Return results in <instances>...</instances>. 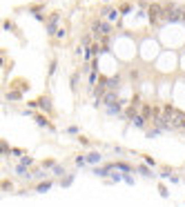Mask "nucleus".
<instances>
[{"label":"nucleus","instance_id":"nucleus-14","mask_svg":"<svg viewBox=\"0 0 185 207\" xmlns=\"http://www.w3.org/2000/svg\"><path fill=\"white\" fill-rule=\"evenodd\" d=\"M138 171H141V174H143L145 178H152V171H149V169H145V167H138Z\"/></svg>","mask_w":185,"mask_h":207},{"label":"nucleus","instance_id":"nucleus-4","mask_svg":"<svg viewBox=\"0 0 185 207\" xmlns=\"http://www.w3.org/2000/svg\"><path fill=\"white\" fill-rule=\"evenodd\" d=\"M31 107H42L45 111H49V109H52V102H49V98H45V96H42V98H38L36 102H31Z\"/></svg>","mask_w":185,"mask_h":207},{"label":"nucleus","instance_id":"nucleus-8","mask_svg":"<svg viewBox=\"0 0 185 207\" xmlns=\"http://www.w3.org/2000/svg\"><path fill=\"white\" fill-rule=\"evenodd\" d=\"M118 83H121V78H118V76H114V78H109V80H107V87H109V89H116V87H118Z\"/></svg>","mask_w":185,"mask_h":207},{"label":"nucleus","instance_id":"nucleus-15","mask_svg":"<svg viewBox=\"0 0 185 207\" xmlns=\"http://www.w3.org/2000/svg\"><path fill=\"white\" fill-rule=\"evenodd\" d=\"M96 80H98V71H92V74H89V83H96Z\"/></svg>","mask_w":185,"mask_h":207},{"label":"nucleus","instance_id":"nucleus-12","mask_svg":"<svg viewBox=\"0 0 185 207\" xmlns=\"http://www.w3.org/2000/svg\"><path fill=\"white\" fill-rule=\"evenodd\" d=\"M7 98H9V100H18V98H20V91H9Z\"/></svg>","mask_w":185,"mask_h":207},{"label":"nucleus","instance_id":"nucleus-13","mask_svg":"<svg viewBox=\"0 0 185 207\" xmlns=\"http://www.w3.org/2000/svg\"><path fill=\"white\" fill-rule=\"evenodd\" d=\"M31 178H45V171H42V169H36V171H31Z\"/></svg>","mask_w":185,"mask_h":207},{"label":"nucleus","instance_id":"nucleus-1","mask_svg":"<svg viewBox=\"0 0 185 207\" xmlns=\"http://www.w3.org/2000/svg\"><path fill=\"white\" fill-rule=\"evenodd\" d=\"M149 22L158 25V22H167V11L163 5H149Z\"/></svg>","mask_w":185,"mask_h":207},{"label":"nucleus","instance_id":"nucleus-17","mask_svg":"<svg viewBox=\"0 0 185 207\" xmlns=\"http://www.w3.org/2000/svg\"><path fill=\"white\" fill-rule=\"evenodd\" d=\"M54 174H56V176H63V174H65V169L58 165V167H54Z\"/></svg>","mask_w":185,"mask_h":207},{"label":"nucleus","instance_id":"nucleus-7","mask_svg":"<svg viewBox=\"0 0 185 207\" xmlns=\"http://www.w3.org/2000/svg\"><path fill=\"white\" fill-rule=\"evenodd\" d=\"M100 158H103V156H100L98 152H92L89 156H85V160H87L89 165H96V163H100Z\"/></svg>","mask_w":185,"mask_h":207},{"label":"nucleus","instance_id":"nucleus-5","mask_svg":"<svg viewBox=\"0 0 185 207\" xmlns=\"http://www.w3.org/2000/svg\"><path fill=\"white\" fill-rule=\"evenodd\" d=\"M103 16H105V18H107V20H111V22H114V20H118V9H114V7H107V9H103Z\"/></svg>","mask_w":185,"mask_h":207},{"label":"nucleus","instance_id":"nucleus-2","mask_svg":"<svg viewBox=\"0 0 185 207\" xmlns=\"http://www.w3.org/2000/svg\"><path fill=\"white\" fill-rule=\"evenodd\" d=\"M92 31L96 33V36H107V33H111V27L107 22H103V20H94L92 22Z\"/></svg>","mask_w":185,"mask_h":207},{"label":"nucleus","instance_id":"nucleus-10","mask_svg":"<svg viewBox=\"0 0 185 207\" xmlns=\"http://www.w3.org/2000/svg\"><path fill=\"white\" fill-rule=\"evenodd\" d=\"M107 109V114H118L121 111V102H116V105H109V107H105Z\"/></svg>","mask_w":185,"mask_h":207},{"label":"nucleus","instance_id":"nucleus-11","mask_svg":"<svg viewBox=\"0 0 185 207\" xmlns=\"http://www.w3.org/2000/svg\"><path fill=\"white\" fill-rule=\"evenodd\" d=\"M36 123L40 125V127H49V123H47V118H45V116H36Z\"/></svg>","mask_w":185,"mask_h":207},{"label":"nucleus","instance_id":"nucleus-16","mask_svg":"<svg viewBox=\"0 0 185 207\" xmlns=\"http://www.w3.org/2000/svg\"><path fill=\"white\" fill-rule=\"evenodd\" d=\"M20 160H22V165H25V167H27V165H31V163H33V160H31L29 156H22Z\"/></svg>","mask_w":185,"mask_h":207},{"label":"nucleus","instance_id":"nucleus-3","mask_svg":"<svg viewBox=\"0 0 185 207\" xmlns=\"http://www.w3.org/2000/svg\"><path fill=\"white\" fill-rule=\"evenodd\" d=\"M58 20H60V16L58 14H52V18H49V22H47V29H49L52 36H56V25H58Z\"/></svg>","mask_w":185,"mask_h":207},{"label":"nucleus","instance_id":"nucleus-6","mask_svg":"<svg viewBox=\"0 0 185 207\" xmlns=\"http://www.w3.org/2000/svg\"><path fill=\"white\" fill-rule=\"evenodd\" d=\"M145 123H147V120H145L141 114H136V116L132 118V125H134V127H138V129H145Z\"/></svg>","mask_w":185,"mask_h":207},{"label":"nucleus","instance_id":"nucleus-18","mask_svg":"<svg viewBox=\"0 0 185 207\" xmlns=\"http://www.w3.org/2000/svg\"><path fill=\"white\" fill-rule=\"evenodd\" d=\"M49 189V183H42V185H38V192H47Z\"/></svg>","mask_w":185,"mask_h":207},{"label":"nucleus","instance_id":"nucleus-19","mask_svg":"<svg viewBox=\"0 0 185 207\" xmlns=\"http://www.w3.org/2000/svg\"><path fill=\"white\" fill-rule=\"evenodd\" d=\"M87 160H85V156H76V165H85Z\"/></svg>","mask_w":185,"mask_h":207},{"label":"nucleus","instance_id":"nucleus-9","mask_svg":"<svg viewBox=\"0 0 185 207\" xmlns=\"http://www.w3.org/2000/svg\"><path fill=\"white\" fill-rule=\"evenodd\" d=\"M31 14H33V18H38V20H45V16H42V9H38V7H31Z\"/></svg>","mask_w":185,"mask_h":207}]
</instances>
